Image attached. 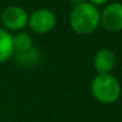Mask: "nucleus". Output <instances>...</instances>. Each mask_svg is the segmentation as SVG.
Returning a JSON list of instances; mask_svg holds the SVG:
<instances>
[{
  "mask_svg": "<svg viewBox=\"0 0 122 122\" xmlns=\"http://www.w3.org/2000/svg\"><path fill=\"white\" fill-rule=\"evenodd\" d=\"M116 62L117 58L115 52L108 47L100 49L92 59L94 68L98 74H110L116 66Z\"/></svg>",
  "mask_w": 122,
  "mask_h": 122,
  "instance_id": "nucleus-6",
  "label": "nucleus"
},
{
  "mask_svg": "<svg viewBox=\"0 0 122 122\" xmlns=\"http://www.w3.org/2000/svg\"><path fill=\"white\" fill-rule=\"evenodd\" d=\"M100 25L109 32L122 31V4H108L100 12Z\"/></svg>",
  "mask_w": 122,
  "mask_h": 122,
  "instance_id": "nucleus-3",
  "label": "nucleus"
},
{
  "mask_svg": "<svg viewBox=\"0 0 122 122\" xmlns=\"http://www.w3.org/2000/svg\"><path fill=\"white\" fill-rule=\"evenodd\" d=\"M70 1V4L75 7V6H77V5H81L83 2H86V0H69Z\"/></svg>",
  "mask_w": 122,
  "mask_h": 122,
  "instance_id": "nucleus-11",
  "label": "nucleus"
},
{
  "mask_svg": "<svg viewBox=\"0 0 122 122\" xmlns=\"http://www.w3.org/2000/svg\"><path fill=\"white\" fill-rule=\"evenodd\" d=\"M13 43H12V35L0 27V63L6 62L11 57H13Z\"/></svg>",
  "mask_w": 122,
  "mask_h": 122,
  "instance_id": "nucleus-7",
  "label": "nucleus"
},
{
  "mask_svg": "<svg viewBox=\"0 0 122 122\" xmlns=\"http://www.w3.org/2000/svg\"><path fill=\"white\" fill-rule=\"evenodd\" d=\"M12 43L14 52H23L33 46L32 38L27 32H18L17 35L12 36Z\"/></svg>",
  "mask_w": 122,
  "mask_h": 122,
  "instance_id": "nucleus-9",
  "label": "nucleus"
},
{
  "mask_svg": "<svg viewBox=\"0 0 122 122\" xmlns=\"http://www.w3.org/2000/svg\"><path fill=\"white\" fill-rule=\"evenodd\" d=\"M88 2H90V4H92V5H95V6L97 7V6H100V5L107 4L108 0H88Z\"/></svg>",
  "mask_w": 122,
  "mask_h": 122,
  "instance_id": "nucleus-10",
  "label": "nucleus"
},
{
  "mask_svg": "<svg viewBox=\"0 0 122 122\" xmlns=\"http://www.w3.org/2000/svg\"><path fill=\"white\" fill-rule=\"evenodd\" d=\"M56 23H57L56 14L51 10L39 8L36 10L29 17L27 25L36 33H47L56 26Z\"/></svg>",
  "mask_w": 122,
  "mask_h": 122,
  "instance_id": "nucleus-4",
  "label": "nucleus"
},
{
  "mask_svg": "<svg viewBox=\"0 0 122 122\" xmlns=\"http://www.w3.org/2000/svg\"><path fill=\"white\" fill-rule=\"evenodd\" d=\"M69 21L76 33L90 35L100 26V11L95 5L83 2L72 8Z\"/></svg>",
  "mask_w": 122,
  "mask_h": 122,
  "instance_id": "nucleus-1",
  "label": "nucleus"
},
{
  "mask_svg": "<svg viewBox=\"0 0 122 122\" xmlns=\"http://www.w3.org/2000/svg\"><path fill=\"white\" fill-rule=\"evenodd\" d=\"M90 89L92 96L102 103H114L121 95V84L112 74H97Z\"/></svg>",
  "mask_w": 122,
  "mask_h": 122,
  "instance_id": "nucleus-2",
  "label": "nucleus"
},
{
  "mask_svg": "<svg viewBox=\"0 0 122 122\" xmlns=\"http://www.w3.org/2000/svg\"><path fill=\"white\" fill-rule=\"evenodd\" d=\"M13 57L15 59V62L23 66H30V65H33V64H37L39 58H41V55H39V51L37 47L32 46L31 49L26 50V51H23V52H14L13 53Z\"/></svg>",
  "mask_w": 122,
  "mask_h": 122,
  "instance_id": "nucleus-8",
  "label": "nucleus"
},
{
  "mask_svg": "<svg viewBox=\"0 0 122 122\" xmlns=\"http://www.w3.org/2000/svg\"><path fill=\"white\" fill-rule=\"evenodd\" d=\"M1 21L8 30H21L27 25L29 14L20 6H8L1 13Z\"/></svg>",
  "mask_w": 122,
  "mask_h": 122,
  "instance_id": "nucleus-5",
  "label": "nucleus"
}]
</instances>
